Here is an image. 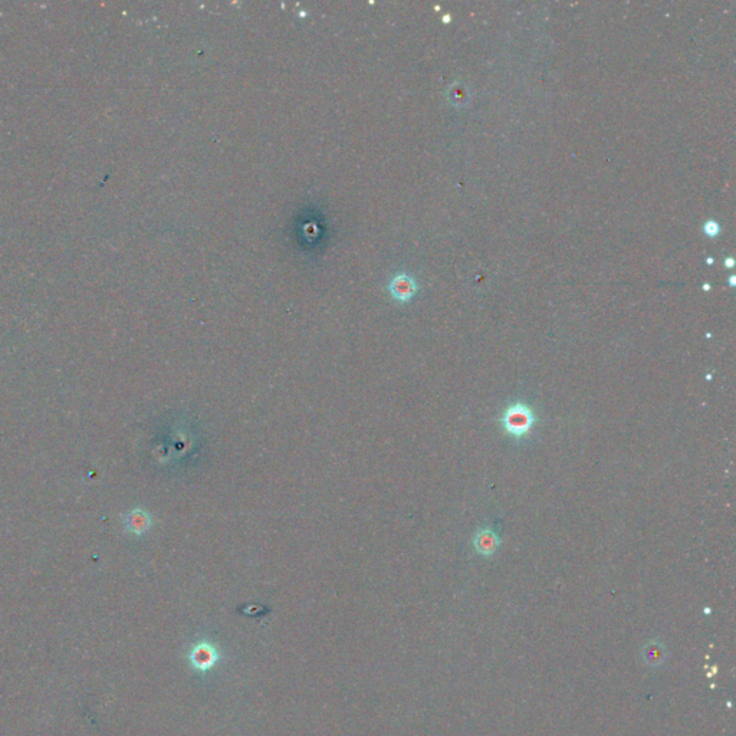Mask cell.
Here are the masks:
<instances>
[{
	"instance_id": "1",
	"label": "cell",
	"mask_w": 736,
	"mask_h": 736,
	"mask_svg": "<svg viewBox=\"0 0 736 736\" xmlns=\"http://www.w3.org/2000/svg\"><path fill=\"white\" fill-rule=\"evenodd\" d=\"M501 423L504 430L509 436L515 437L517 440H521L527 437L534 429L537 423V416L531 405H528L525 401H515L505 408V412L501 418Z\"/></svg>"
},
{
	"instance_id": "2",
	"label": "cell",
	"mask_w": 736,
	"mask_h": 736,
	"mask_svg": "<svg viewBox=\"0 0 736 736\" xmlns=\"http://www.w3.org/2000/svg\"><path fill=\"white\" fill-rule=\"evenodd\" d=\"M501 546V537L492 527H482L473 537V548L482 556H492Z\"/></svg>"
},
{
	"instance_id": "3",
	"label": "cell",
	"mask_w": 736,
	"mask_h": 736,
	"mask_svg": "<svg viewBox=\"0 0 736 736\" xmlns=\"http://www.w3.org/2000/svg\"><path fill=\"white\" fill-rule=\"evenodd\" d=\"M391 296L398 302H408L418 292L416 279L408 274H397L388 284Z\"/></svg>"
},
{
	"instance_id": "4",
	"label": "cell",
	"mask_w": 736,
	"mask_h": 736,
	"mask_svg": "<svg viewBox=\"0 0 736 736\" xmlns=\"http://www.w3.org/2000/svg\"><path fill=\"white\" fill-rule=\"evenodd\" d=\"M219 659V653L210 643H199L190 651V662L200 672L210 670Z\"/></svg>"
},
{
	"instance_id": "5",
	"label": "cell",
	"mask_w": 736,
	"mask_h": 736,
	"mask_svg": "<svg viewBox=\"0 0 736 736\" xmlns=\"http://www.w3.org/2000/svg\"><path fill=\"white\" fill-rule=\"evenodd\" d=\"M124 527L127 532L140 537L150 531V528L152 527V518L150 512H147L145 509L137 508L125 514Z\"/></svg>"
},
{
	"instance_id": "6",
	"label": "cell",
	"mask_w": 736,
	"mask_h": 736,
	"mask_svg": "<svg viewBox=\"0 0 736 736\" xmlns=\"http://www.w3.org/2000/svg\"><path fill=\"white\" fill-rule=\"evenodd\" d=\"M666 658V651H665V647L663 644L658 643V641H651L644 648V659L648 665L651 666H658L660 665Z\"/></svg>"
},
{
	"instance_id": "7",
	"label": "cell",
	"mask_w": 736,
	"mask_h": 736,
	"mask_svg": "<svg viewBox=\"0 0 736 736\" xmlns=\"http://www.w3.org/2000/svg\"><path fill=\"white\" fill-rule=\"evenodd\" d=\"M703 230L709 236H716L719 233V224L716 220H708L703 226Z\"/></svg>"
},
{
	"instance_id": "8",
	"label": "cell",
	"mask_w": 736,
	"mask_h": 736,
	"mask_svg": "<svg viewBox=\"0 0 736 736\" xmlns=\"http://www.w3.org/2000/svg\"><path fill=\"white\" fill-rule=\"evenodd\" d=\"M726 264H727V266H733V259H730V258H729V259L726 261Z\"/></svg>"
}]
</instances>
